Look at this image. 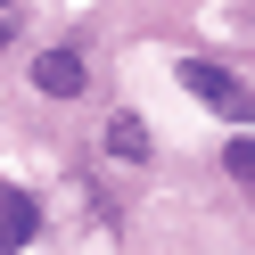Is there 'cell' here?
<instances>
[{"instance_id":"cell-2","label":"cell","mask_w":255,"mask_h":255,"mask_svg":"<svg viewBox=\"0 0 255 255\" xmlns=\"http://www.w3.org/2000/svg\"><path fill=\"white\" fill-rule=\"evenodd\" d=\"M33 231H41V206L25 198V189H8V181H0V255H8V247H25Z\"/></svg>"},{"instance_id":"cell-3","label":"cell","mask_w":255,"mask_h":255,"mask_svg":"<svg viewBox=\"0 0 255 255\" xmlns=\"http://www.w3.org/2000/svg\"><path fill=\"white\" fill-rule=\"evenodd\" d=\"M33 83L50 91V99H74V91H83V58L74 50H41L33 58Z\"/></svg>"},{"instance_id":"cell-4","label":"cell","mask_w":255,"mask_h":255,"mask_svg":"<svg viewBox=\"0 0 255 255\" xmlns=\"http://www.w3.org/2000/svg\"><path fill=\"white\" fill-rule=\"evenodd\" d=\"M107 148H116L124 165H140V156H148V124H140V116H116V124H107Z\"/></svg>"},{"instance_id":"cell-1","label":"cell","mask_w":255,"mask_h":255,"mask_svg":"<svg viewBox=\"0 0 255 255\" xmlns=\"http://www.w3.org/2000/svg\"><path fill=\"white\" fill-rule=\"evenodd\" d=\"M181 83H189L198 107H214V116H231V124H255V91L239 83L231 66H214V58H181Z\"/></svg>"},{"instance_id":"cell-5","label":"cell","mask_w":255,"mask_h":255,"mask_svg":"<svg viewBox=\"0 0 255 255\" xmlns=\"http://www.w3.org/2000/svg\"><path fill=\"white\" fill-rule=\"evenodd\" d=\"M222 165H231V173H239V181H247V189H255V140H239V148H222Z\"/></svg>"}]
</instances>
